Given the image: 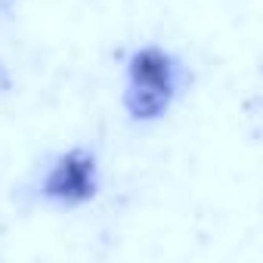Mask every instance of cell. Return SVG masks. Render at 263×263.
I'll use <instances>...</instances> for the list:
<instances>
[{
    "label": "cell",
    "instance_id": "obj_1",
    "mask_svg": "<svg viewBox=\"0 0 263 263\" xmlns=\"http://www.w3.org/2000/svg\"><path fill=\"white\" fill-rule=\"evenodd\" d=\"M127 81H130V111L134 118H158L164 115L167 102L180 87V65L171 53L158 47L134 50L127 59Z\"/></svg>",
    "mask_w": 263,
    "mask_h": 263
},
{
    "label": "cell",
    "instance_id": "obj_2",
    "mask_svg": "<svg viewBox=\"0 0 263 263\" xmlns=\"http://www.w3.org/2000/svg\"><path fill=\"white\" fill-rule=\"evenodd\" d=\"M96 189H99V167H96V155L87 149L62 152L50 164V171L44 174V183H41L44 198L65 204V208L90 201L96 195Z\"/></svg>",
    "mask_w": 263,
    "mask_h": 263
}]
</instances>
